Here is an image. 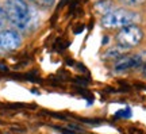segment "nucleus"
<instances>
[{"label": "nucleus", "mask_w": 146, "mask_h": 134, "mask_svg": "<svg viewBox=\"0 0 146 134\" xmlns=\"http://www.w3.org/2000/svg\"><path fill=\"white\" fill-rule=\"evenodd\" d=\"M4 11L7 21L10 22L16 30L27 31L33 25L34 14L30 4L26 0H5Z\"/></svg>", "instance_id": "1"}, {"label": "nucleus", "mask_w": 146, "mask_h": 134, "mask_svg": "<svg viewBox=\"0 0 146 134\" xmlns=\"http://www.w3.org/2000/svg\"><path fill=\"white\" fill-rule=\"evenodd\" d=\"M139 22V15L131 10L115 8L110 14L102 16L100 25L104 29H122L129 25H137Z\"/></svg>", "instance_id": "2"}, {"label": "nucleus", "mask_w": 146, "mask_h": 134, "mask_svg": "<svg viewBox=\"0 0 146 134\" xmlns=\"http://www.w3.org/2000/svg\"><path fill=\"white\" fill-rule=\"evenodd\" d=\"M142 39H143V31L138 25H129L126 27H122L115 35L116 43L127 49L138 46Z\"/></svg>", "instance_id": "3"}, {"label": "nucleus", "mask_w": 146, "mask_h": 134, "mask_svg": "<svg viewBox=\"0 0 146 134\" xmlns=\"http://www.w3.org/2000/svg\"><path fill=\"white\" fill-rule=\"evenodd\" d=\"M22 35L19 30L4 29L0 31V54L11 53L18 50L22 46Z\"/></svg>", "instance_id": "4"}, {"label": "nucleus", "mask_w": 146, "mask_h": 134, "mask_svg": "<svg viewBox=\"0 0 146 134\" xmlns=\"http://www.w3.org/2000/svg\"><path fill=\"white\" fill-rule=\"evenodd\" d=\"M146 65V53H137V54H125L116 58L114 64V69L116 72H126L130 69H141Z\"/></svg>", "instance_id": "5"}, {"label": "nucleus", "mask_w": 146, "mask_h": 134, "mask_svg": "<svg viewBox=\"0 0 146 134\" xmlns=\"http://www.w3.org/2000/svg\"><path fill=\"white\" fill-rule=\"evenodd\" d=\"M94 10L100 16H104L115 10V3L114 0H99L94 4Z\"/></svg>", "instance_id": "6"}, {"label": "nucleus", "mask_w": 146, "mask_h": 134, "mask_svg": "<svg viewBox=\"0 0 146 134\" xmlns=\"http://www.w3.org/2000/svg\"><path fill=\"white\" fill-rule=\"evenodd\" d=\"M127 50H129L127 47L118 45V46H115V47H111V49H108V50L106 52L104 57H106V58H112V60H116V58H119V57L125 56Z\"/></svg>", "instance_id": "7"}, {"label": "nucleus", "mask_w": 146, "mask_h": 134, "mask_svg": "<svg viewBox=\"0 0 146 134\" xmlns=\"http://www.w3.org/2000/svg\"><path fill=\"white\" fill-rule=\"evenodd\" d=\"M56 1L57 0H36L35 3H34V5H35L36 8H39V10L49 11L56 5Z\"/></svg>", "instance_id": "8"}, {"label": "nucleus", "mask_w": 146, "mask_h": 134, "mask_svg": "<svg viewBox=\"0 0 146 134\" xmlns=\"http://www.w3.org/2000/svg\"><path fill=\"white\" fill-rule=\"evenodd\" d=\"M146 0H120V3L123 5H129V7H139L145 3Z\"/></svg>", "instance_id": "9"}, {"label": "nucleus", "mask_w": 146, "mask_h": 134, "mask_svg": "<svg viewBox=\"0 0 146 134\" xmlns=\"http://www.w3.org/2000/svg\"><path fill=\"white\" fill-rule=\"evenodd\" d=\"M5 22H8V21H7V15H5L4 7H3V5H0V31L4 30Z\"/></svg>", "instance_id": "10"}, {"label": "nucleus", "mask_w": 146, "mask_h": 134, "mask_svg": "<svg viewBox=\"0 0 146 134\" xmlns=\"http://www.w3.org/2000/svg\"><path fill=\"white\" fill-rule=\"evenodd\" d=\"M141 69H142V75H143V76L146 77V65H143V67H142Z\"/></svg>", "instance_id": "11"}, {"label": "nucleus", "mask_w": 146, "mask_h": 134, "mask_svg": "<svg viewBox=\"0 0 146 134\" xmlns=\"http://www.w3.org/2000/svg\"><path fill=\"white\" fill-rule=\"evenodd\" d=\"M26 1L29 3V4H33V5H34V3H35L36 0H26Z\"/></svg>", "instance_id": "12"}]
</instances>
